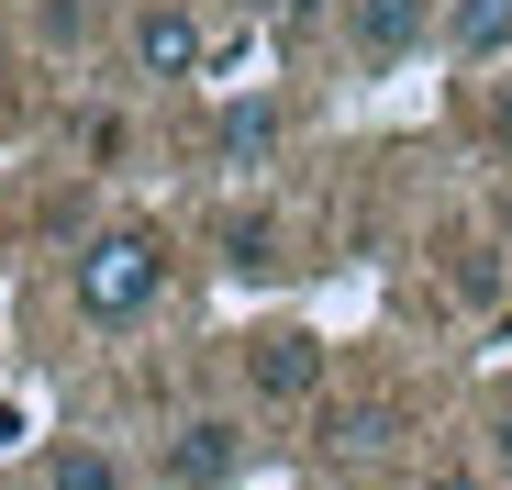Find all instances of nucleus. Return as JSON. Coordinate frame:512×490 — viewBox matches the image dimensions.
Wrapping results in <instances>:
<instances>
[{"label":"nucleus","instance_id":"f257e3e1","mask_svg":"<svg viewBox=\"0 0 512 490\" xmlns=\"http://www.w3.org/2000/svg\"><path fill=\"white\" fill-rule=\"evenodd\" d=\"M156 290H167V234L156 223H112V234L78 245V312L90 323H145Z\"/></svg>","mask_w":512,"mask_h":490},{"label":"nucleus","instance_id":"f03ea898","mask_svg":"<svg viewBox=\"0 0 512 490\" xmlns=\"http://www.w3.org/2000/svg\"><path fill=\"white\" fill-rule=\"evenodd\" d=\"M245 390H256V401H312V390H323V335H301V323L245 335Z\"/></svg>","mask_w":512,"mask_h":490},{"label":"nucleus","instance_id":"7ed1b4c3","mask_svg":"<svg viewBox=\"0 0 512 490\" xmlns=\"http://www.w3.org/2000/svg\"><path fill=\"white\" fill-rule=\"evenodd\" d=\"M201 56H212V34L190 0H145L134 12V78H201Z\"/></svg>","mask_w":512,"mask_h":490},{"label":"nucleus","instance_id":"20e7f679","mask_svg":"<svg viewBox=\"0 0 512 490\" xmlns=\"http://www.w3.org/2000/svg\"><path fill=\"white\" fill-rule=\"evenodd\" d=\"M234 468H245V435H234L223 413L179 424V435H167V457H156V479H167V490H223Z\"/></svg>","mask_w":512,"mask_h":490},{"label":"nucleus","instance_id":"39448f33","mask_svg":"<svg viewBox=\"0 0 512 490\" xmlns=\"http://www.w3.org/2000/svg\"><path fill=\"white\" fill-rule=\"evenodd\" d=\"M423 34H435L423 0H346V56H357V67H401Z\"/></svg>","mask_w":512,"mask_h":490},{"label":"nucleus","instance_id":"423d86ee","mask_svg":"<svg viewBox=\"0 0 512 490\" xmlns=\"http://www.w3.org/2000/svg\"><path fill=\"white\" fill-rule=\"evenodd\" d=\"M446 45L479 67V56H512V0H457V23H446Z\"/></svg>","mask_w":512,"mask_h":490},{"label":"nucleus","instance_id":"0eeeda50","mask_svg":"<svg viewBox=\"0 0 512 490\" xmlns=\"http://www.w3.org/2000/svg\"><path fill=\"white\" fill-rule=\"evenodd\" d=\"M212 145L234 156V168H256V156H268V145H279V112H268V101H234V112L212 123Z\"/></svg>","mask_w":512,"mask_h":490},{"label":"nucleus","instance_id":"6e6552de","mask_svg":"<svg viewBox=\"0 0 512 490\" xmlns=\"http://www.w3.org/2000/svg\"><path fill=\"white\" fill-rule=\"evenodd\" d=\"M45 490H123V468H112L101 446H67V457L45 468Z\"/></svg>","mask_w":512,"mask_h":490},{"label":"nucleus","instance_id":"1a4fd4ad","mask_svg":"<svg viewBox=\"0 0 512 490\" xmlns=\"http://www.w3.org/2000/svg\"><path fill=\"white\" fill-rule=\"evenodd\" d=\"M268 245H279V234L256 223V212H234V223H223V257H234V268H268Z\"/></svg>","mask_w":512,"mask_h":490},{"label":"nucleus","instance_id":"9d476101","mask_svg":"<svg viewBox=\"0 0 512 490\" xmlns=\"http://www.w3.org/2000/svg\"><path fill=\"white\" fill-rule=\"evenodd\" d=\"M490 457H501V468H512V390H501V401H490Z\"/></svg>","mask_w":512,"mask_h":490},{"label":"nucleus","instance_id":"9b49d317","mask_svg":"<svg viewBox=\"0 0 512 490\" xmlns=\"http://www.w3.org/2000/svg\"><path fill=\"white\" fill-rule=\"evenodd\" d=\"M490 145H512V78L490 90Z\"/></svg>","mask_w":512,"mask_h":490},{"label":"nucleus","instance_id":"f8f14e48","mask_svg":"<svg viewBox=\"0 0 512 490\" xmlns=\"http://www.w3.org/2000/svg\"><path fill=\"white\" fill-rule=\"evenodd\" d=\"M12 435H23V413H12V401H0V446H12Z\"/></svg>","mask_w":512,"mask_h":490},{"label":"nucleus","instance_id":"ddd939ff","mask_svg":"<svg viewBox=\"0 0 512 490\" xmlns=\"http://www.w3.org/2000/svg\"><path fill=\"white\" fill-rule=\"evenodd\" d=\"M435 490H490V479H435Z\"/></svg>","mask_w":512,"mask_h":490},{"label":"nucleus","instance_id":"4468645a","mask_svg":"<svg viewBox=\"0 0 512 490\" xmlns=\"http://www.w3.org/2000/svg\"><path fill=\"white\" fill-rule=\"evenodd\" d=\"M245 12H268V0H245Z\"/></svg>","mask_w":512,"mask_h":490}]
</instances>
